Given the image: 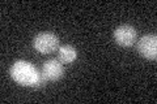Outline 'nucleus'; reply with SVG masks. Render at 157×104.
<instances>
[{
    "instance_id": "1",
    "label": "nucleus",
    "mask_w": 157,
    "mask_h": 104,
    "mask_svg": "<svg viewBox=\"0 0 157 104\" xmlns=\"http://www.w3.org/2000/svg\"><path fill=\"white\" fill-rule=\"evenodd\" d=\"M9 73H11L12 80L21 86H32L39 88L45 86V83H47V81L42 77L41 72H38L37 66L29 61H16L11 66Z\"/></svg>"
},
{
    "instance_id": "2",
    "label": "nucleus",
    "mask_w": 157,
    "mask_h": 104,
    "mask_svg": "<svg viewBox=\"0 0 157 104\" xmlns=\"http://www.w3.org/2000/svg\"><path fill=\"white\" fill-rule=\"evenodd\" d=\"M58 46H59V38L51 31H42L33 38L34 49L39 53H42V55H47V53L54 52L55 49H58Z\"/></svg>"
},
{
    "instance_id": "3",
    "label": "nucleus",
    "mask_w": 157,
    "mask_h": 104,
    "mask_svg": "<svg viewBox=\"0 0 157 104\" xmlns=\"http://www.w3.org/2000/svg\"><path fill=\"white\" fill-rule=\"evenodd\" d=\"M137 52L147 60H156L157 57V38L156 34H145L137 42Z\"/></svg>"
},
{
    "instance_id": "4",
    "label": "nucleus",
    "mask_w": 157,
    "mask_h": 104,
    "mask_svg": "<svg viewBox=\"0 0 157 104\" xmlns=\"http://www.w3.org/2000/svg\"><path fill=\"white\" fill-rule=\"evenodd\" d=\"M114 39L115 42L122 47H131L132 44H135L137 33L134 26L131 25H121L114 30Z\"/></svg>"
},
{
    "instance_id": "5",
    "label": "nucleus",
    "mask_w": 157,
    "mask_h": 104,
    "mask_svg": "<svg viewBox=\"0 0 157 104\" xmlns=\"http://www.w3.org/2000/svg\"><path fill=\"white\" fill-rule=\"evenodd\" d=\"M63 73H64V68L58 59H50L43 63L41 74L47 82H55L60 80L63 77Z\"/></svg>"
},
{
    "instance_id": "6",
    "label": "nucleus",
    "mask_w": 157,
    "mask_h": 104,
    "mask_svg": "<svg viewBox=\"0 0 157 104\" xmlns=\"http://www.w3.org/2000/svg\"><path fill=\"white\" fill-rule=\"evenodd\" d=\"M58 57H59V61H60L62 64H72L77 59V51L73 46L64 44V46L59 47Z\"/></svg>"
}]
</instances>
